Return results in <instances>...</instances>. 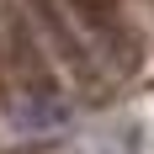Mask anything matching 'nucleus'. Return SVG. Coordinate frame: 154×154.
<instances>
[{"label":"nucleus","mask_w":154,"mask_h":154,"mask_svg":"<svg viewBox=\"0 0 154 154\" xmlns=\"http://www.w3.org/2000/svg\"><path fill=\"white\" fill-rule=\"evenodd\" d=\"M0 85H5L11 122L21 133H43V128H59L69 117V101H64L59 80H53L43 48H37V37L27 32L21 16H11L5 32H0Z\"/></svg>","instance_id":"f257e3e1"},{"label":"nucleus","mask_w":154,"mask_h":154,"mask_svg":"<svg viewBox=\"0 0 154 154\" xmlns=\"http://www.w3.org/2000/svg\"><path fill=\"white\" fill-rule=\"evenodd\" d=\"M64 11H69V21H75V27L106 53V64H117L122 75L138 69L143 37L133 32V21L122 16V0H64Z\"/></svg>","instance_id":"f03ea898"},{"label":"nucleus","mask_w":154,"mask_h":154,"mask_svg":"<svg viewBox=\"0 0 154 154\" xmlns=\"http://www.w3.org/2000/svg\"><path fill=\"white\" fill-rule=\"evenodd\" d=\"M32 16H37V27H43L48 48L59 53V64L69 69V80H80L85 91H96V53L85 48V37H80V27L69 21V11H64V0H27Z\"/></svg>","instance_id":"7ed1b4c3"}]
</instances>
